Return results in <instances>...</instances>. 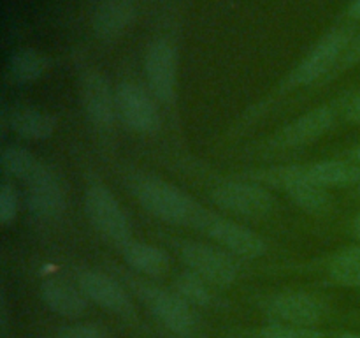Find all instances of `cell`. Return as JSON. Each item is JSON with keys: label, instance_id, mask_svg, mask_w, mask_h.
I'll list each match as a JSON object with an SVG mask.
<instances>
[{"label": "cell", "instance_id": "6da1fadb", "mask_svg": "<svg viewBox=\"0 0 360 338\" xmlns=\"http://www.w3.org/2000/svg\"><path fill=\"white\" fill-rule=\"evenodd\" d=\"M132 190L137 203L151 217L158 218L165 224L193 227L204 208L190 194L160 176H136L132 180Z\"/></svg>", "mask_w": 360, "mask_h": 338}, {"label": "cell", "instance_id": "7a4b0ae2", "mask_svg": "<svg viewBox=\"0 0 360 338\" xmlns=\"http://www.w3.org/2000/svg\"><path fill=\"white\" fill-rule=\"evenodd\" d=\"M245 178L264 187H274L287 192L290 201L302 211L311 215H323L330 210V194L322 185L313 182L306 165H280L248 173Z\"/></svg>", "mask_w": 360, "mask_h": 338}, {"label": "cell", "instance_id": "3957f363", "mask_svg": "<svg viewBox=\"0 0 360 338\" xmlns=\"http://www.w3.org/2000/svg\"><path fill=\"white\" fill-rule=\"evenodd\" d=\"M127 285L134 289L146 308L158 319V323L171 331L176 337H190L195 333L197 317L193 306L188 305L176 291H167L164 287L143 280L139 275H123Z\"/></svg>", "mask_w": 360, "mask_h": 338}, {"label": "cell", "instance_id": "277c9868", "mask_svg": "<svg viewBox=\"0 0 360 338\" xmlns=\"http://www.w3.org/2000/svg\"><path fill=\"white\" fill-rule=\"evenodd\" d=\"M84 215L91 227L109 245L122 249L132 236V224L120 201L104 183H91L83 196Z\"/></svg>", "mask_w": 360, "mask_h": 338}, {"label": "cell", "instance_id": "5b68a950", "mask_svg": "<svg viewBox=\"0 0 360 338\" xmlns=\"http://www.w3.org/2000/svg\"><path fill=\"white\" fill-rule=\"evenodd\" d=\"M354 28L338 25L327 30L288 76V87H308L334 73L354 39Z\"/></svg>", "mask_w": 360, "mask_h": 338}, {"label": "cell", "instance_id": "8992f818", "mask_svg": "<svg viewBox=\"0 0 360 338\" xmlns=\"http://www.w3.org/2000/svg\"><path fill=\"white\" fill-rule=\"evenodd\" d=\"M192 229L202 232L204 236L213 239L218 246L239 259H259V257L266 256L267 249H269L266 238L257 231L232 220V218L221 217L207 208H202Z\"/></svg>", "mask_w": 360, "mask_h": 338}, {"label": "cell", "instance_id": "52a82bcc", "mask_svg": "<svg viewBox=\"0 0 360 338\" xmlns=\"http://www.w3.org/2000/svg\"><path fill=\"white\" fill-rule=\"evenodd\" d=\"M176 252L185 264L186 270L199 275L217 289H227L236 284L239 277L238 257L218 246L217 243L206 242H179Z\"/></svg>", "mask_w": 360, "mask_h": 338}, {"label": "cell", "instance_id": "ba28073f", "mask_svg": "<svg viewBox=\"0 0 360 338\" xmlns=\"http://www.w3.org/2000/svg\"><path fill=\"white\" fill-rule=\"evenodd\" d=\"M115 99L116 115L127 129L141 136H153L160 130V102L150 90L136 81H123L115 88Z\"/></svg>", "mask_w": 360, "mask_h": 338}, {"label": "cell", "instance_id": "9c48e42d", "mask_svg": "<svg viewBox=\"0 0 360 338\" xmlns=\"http://www.w3.org/2000/svg\"><path fill=\"white\" fill-rule=\"evenodd\" d=\"M211 201L220 210L245 218H264L274 210V197L269 189L248 178L218 183L211 190Z\"/></svg>", "mask_w": 360, "mask_h": 338}, {"label": "cell", "instance_id": "30bf717a", "mask_svg": "<svg viewBox=\"0 0 360 338\" xmlns=\"http://www.w3.org/2000/svg\"><path fill=\"white\" fill-rule=\"evenodd\" d=\"M148 90L160 104L174 106L178 97V53L169 39L158 37L144 51Z\"/></svg>", "mask_w": 360, "mask_h": 338}, {"label": "cell", "instance_id": "8fae6325", "mask_svg": "<svg viewBox=\"0 0 360 338\" xmlns=\"http://www.w3.org/2000/svg\"><path fill=\"white\" fill-rule=\"evenodd\" d=\"M76 284L79 285L81 291L90 301L104 308L105 312L115 313L122 319L136 317V306H134L125 284L112 275L94 270V268H83L77 271Z\"/></svg>", "mask_w": 360, "mask_h": 338}, {"label": "cell", "instance_id": "7c38bea8", "mask_svg": "<svg viewBox=\"0 0 360 338\" xmlns=\"http://www.w3.org/2000/svg\"><path fill=\"white\" fill-rule=\"evenodd\" d=\"M79 99L84 116L95 129L108 132L116 118V99L104 74L97 69H83L79 74Z\"/></svg>", "mask_w": 360, "mask_h": 338}, {"label": "cell", "instance_id": "4fadbf2b", "mask_svg": "<svg viewBox=\"0 0 360 338\" xmlns=\"http://www.w3.org/2000/svg\"><path fill=\"white\" fill-rule=\"evenodd\" d=\"M27 185L28 211L41 222H58L65 215L67 197L62 182L51 168L41 165L37 171L25 182Z\"/></svg>", "mask_w": 360, "mask_h": 338}, {"label": "cell", "instance_id": "5bb4252c", "mask_svg": "<svg viewBox=\"0 0 360 338\" xmlns=\"http://www.w3.org/2000/svg\"><path fill=\"white\" fill-rule=\"evenodd\" d=\"M266 312L278 323L315 327L327 315V305L311 292L288 291L271 296Z\"/></svg>", "mask_w": 360, "mask_h": 338}, {"label": "cell", "instance_id": "9a60e30c", "mask_svg": "<svg viewBox=\"0 0 360 338\" xmlns=\"http://www.w3.org/2000/svg\"><path fill=\"white\" fill-rule=\"evenodd\" d=\"M338 111L330 106H319L313 108L311 111L304 113L294 122L285 125L276 136L271 139L273 148H299L306 146L309 143H315L319 137L329 132L336 122Z\"/></svg>", "mask_w": 360, "mask_h": 338}, {"label": "cell", "instance_id": "2e32d148", "mask_svg": "<svg viewBox=\"0 0 360 338\" xmlns=\"http://www.w3.org/2000/svg\"><path fill=\"white\" fill-rule=\"evenodd\" d=\"M139 0H95L90 25L95 37L115 42L125 35L137 16Z\"/></svg>", "mask_w": 360, "mask_h": 338}, {"label": "cell", "instance_id": "e0dca14e", "mask_svg": "<svg viewBox=\"0 0 360 338\" xmlns=\"http://www.w3.org/2000/svg\"><path fill=\"white\" fill-rule=\"evenodd\" d=\"M41 298L51 312L67 319H76L83 315L90 301L79 285L70 284L69 280L60 277H49L42 282Z\"/></svg>", "mask_w": 360, "mask_h": 338}, {"label": "cell", "instance_id": "ac0fdd59", "mask_svg": "<svg viewBox=\"0 0 360 338\" xmlns=\"http://www.w3.org/2000/svg\"><path fill=\"white\" fill-rule=\"evenodd\" d=\"M123 261L136 275L151 278H162L171 270V257L158 245L139 239H130L125 246L120 249Z\"/></svg>", "mask_w": 360, "mask_h": 338}, {"label": "cell", "instance_id": "d6986e66", "mask_svg": "<svg viewBox=\"0 0 360 338\" xmlns=\"http://www.w3.org/2000/svg\"><path fill=\"white\" fill-rule=\"evenodd\" d=\"M6 123L16 136L28 141H46L58 129V118L42 109L16 106L6 115Z\"/></svg>", "mask_w": 360, "mask_h": 338}, {"label": "cell", "instance_id": "ffe728a7", "mask_svg": "<svg viewBox=\"0 0 360 338\" xmlns=\"http://www.w3.org/2000/svg\"><path fill=\"white\" fill-rule=\"evenodd\" d=\"M53 62L48 55L34 48H21L11 53L7 58L6 73L11 83L30 84L41 80L49 69Z\"/></svg>", "mask_w": 360, "mask_h": 338}, {"label": "cell", "instance_id": "44dd1931", "mask_svg": "<svg viewBox=\"0 0 360 338\" xmlns=\"http://www.w3.org/2000/svg\"><path fill=\"white\" fill-rule=\"evenodd\" d=\"M313 182L323 189H345L360 183V168L347 158H327L306 165Z\"/></svg>", "mask_w": 360, "mask_h": 338}, {"label": "cell", "instance_id": "7402d4cb", "mask_svg": "<svg viewBox=\"0 0 360 338\" xmlns=\"http://www.w3.org/2000/svg\"><path fill=\"white\" fill-rule=\"evenodd\" d=\"M213 285L200 278L199 275L185 270L174 278V291L185 299L188 305L199 308H218L221 306L220 296H217Z\"/></svg>", "mask_w": 360, "mask_h": 338}, {"label": "cell", "instance_id": "603a6c76", "mask_svg": "<svg viewBox=\"0 0 360 338\" xmlns=\"http://www.w3.org/2000/svg\"><path fill=\"white\" fill-rule=\"evenodd\" d=\"M329 277L343 287H360V243L340 250L330 259Z\"/></svg>", "mask_w": 360, "mask_h": 338}, {"label": "cell", "instance_id": "cb8c5ba5", "mask_svg": "<svg viewBox=\"0 0 360 338\" xmlns=\"http://www.w3.org/2000/svg\"><path fill=\"white\" fill-rule=\"evenodd\" d=\"M0 164H2L4 173L11 178L23 180L27 182L37 168L41 165V162L35 158V155L30 150H27L25 146H18V144H9L2 150L0 155Z\"/></svg>", "mask_w": 360, "mask_h": 338}, {"label": "cell", "instance_id": "d4e9b609", "mask_svg": "<svg viewBox=\"0 0 360 338\" xmlns=\"http://www.w3.org/2000/svg\"><path fill=\"white\" fill-rule=\"evenodd\" d=\"M262 338H323L320 331L309 326H295V324L273 323L260 330Z\"/></svg>", "mask_w": 360, "mask_h": 338}, {"label": "cell", "instance_id": "484cf974", "mask_svg": "<svg viewBox=\"0 0 360 338\" xmlns=\"http://www.w3.org/2000/svg\"><path fill=\"white\" fill-rule=\"evenodd\" d=\"M18 215V192L9 182H4L0 187V222L9 225L16 220Z\"/></svg>", "mask_w": 360, "mask_h": 338}, {"label": "cell", "instance_id": "4316f807", "mask_svg": "<svg viewBox=\"0 0 360 338\" xmlns=\"http://www.w3.org/2000/svg\"><path fill=\"white\" fill-rule=\"evenodd\" d=\"M340 115L347 122L360 125V90L348 92L340 101Z\"/></svg>", "mask_w": 360, "mask_h": 338}, {"label": "cell", "instance_id": "83f0119b", "mask_svg": "<svg viewBox=\"0 0 360 338\" xmlns=\"http://www.w3.org/2000/svg\"><path fill=\"white\" fill-rule=\"evenodd\" d=\"M56 338H105V334L94 324H74L60 331Z\"/></svg>", "mask_w": 360, "mask_h": 338}, {"label": "cell", "instance_id": "f1b7e54d", "mask_svg": "<svg viewBox=\"0 0 360 338\" xmlns=\"http://www.w3.org/2000/svg\"><path fill=\"white\" fill-rule=\"evenodd\" d=\"M360 63V32L354 35V39H352L350 46L347 48V51H345L343 58L340 60V63H338L336 70H334L333 74H338V73H343V70L350 69V67L357 65Z\"/></svg>", "mask_w": 360, "mask_h": 338}, {"label": "cell", "instance_id": "f546056e", "mask_svg": "<svg viewBox=\"0 0 360 338\" xmlns=\"http://www.w3.org/2000/svg\"><path fill=\"white\" fill-rule=\"evenodd\" d=\"M345 158H347V161H350L352 164L357 165V168H360V144H357V146H354V148H350V150L345 154Z\"/></svg>", "mask_w": 360, "mask_h": 338}, {"label": "cell", "instance_id": "4dcf8cb0", "mask_svg": "<svg viewBox=\"0 0 360 338\" xmlns=\"http://www.w3.org/2000/svg\"><path fill=\"white\" fill-rule=\"evenodd\" d=\"M347 13L352 20H360V0H352Z\"/></svg>", "mask_w": 360, "mask_h": 338}, {"label": "cell", "instance_id": "1f68e13d", "mask_svg": "<svg viewBox=\"0 0 360 338\" xmlns=\"http://www.w3.org/2000/svg\"><path fill=\"white\" fill-rule=\"evenodd\" d=\"M352 234L355 236V238L360 242V211L357 215H355L354 222H352Z\"/></svg>", "mask_w": 360, "mask_h": 338}, {"label": "cell", "instance_id": "d6a6232c", "mask_svg": "<svg viewBox=\"0 0 360 338\" xmlns=\"http://www.w3.org/2000/svg\"><path fill=\"white\" fill-rule=\"evenodd\" d=\"M340 338H360V333H341Z\"/></svg>", "mask_w": 360, "mask_h": 338}, {"label": "cell", "instance_id": "836d02e7", "mask_svg": "<svg viewBox=\"0 0 360 338\" xmlns=\"http://www.w3.org/2000/svg\"><path fill=\"white\" fill-rule=\"evenodd\" d=\"M359 196H360V183H359Z\"/></svg>", "mask_w": 360, "mask_h": 338}]
</instances>
